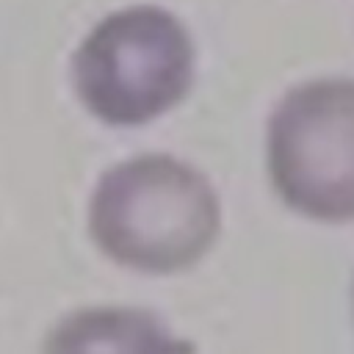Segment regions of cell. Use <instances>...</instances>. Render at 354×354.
<instances>
[{
    "label": "cell",
    "instance_id": "1",
    "mask_svg": "<svg viewBox=\"0 0 354 354\" xmlns=\"http://www.w3.org/2000/svg\"><path fill=\"white\" fill-rule=\"evenodd\" d=\"M221 207L194 166L169 155H141L108 169L88 205L97 246L119 266L174 274L199 263L218 238Z\"/></svg>",
    "mask_w": 354,
    "mask_h": 354
},
{
    "label": "cell",
    "instance_id": "2",
    "mask_svg": "<svg viewBox=\"0 0 354 354\" xmlns=\"http://www.w3.org/2000/svg\"><path fill=\"white\" fill-rule=\"evenodd\" d=\"M75 91L108 124H144L174 108L194 83V41L185 25L158 8L108 14L72 61Z\"/></svg>",
    "mask_w": 354,
    "mask_h": 354
},
{
    "label": "cell",
    "instance_id": "3",
    "mask_svg": "<svg viewBox=\"0 0 354 354\" xmlns=\"http://www.w3.org/2000/svg\"><path fill=\"white\" fill-rule=\"evenodd\" d=\"M268 171L296 213L354 221V80H313L282 97L268 122Z\"/></svg>",
    "mask_w": 354,
    "mask_h": 354
},
{
    "label": "cell",
    "instance_id": "4",
    "mask_svg": "<svg viewBox=\"0 0 354 354\" xmlns=\"http://www.w3.org/2000/svg\"><path fill=\"white\" fill-rule=\"evenodd\" d=\"M50 348L152 351L171 348V343L166 340V332L158 326V321L138 310H83L80 315H72L53 332Z\"/></svg>",
    "mask_w": 354,
    "mask_h": 354
}]
</instances>
